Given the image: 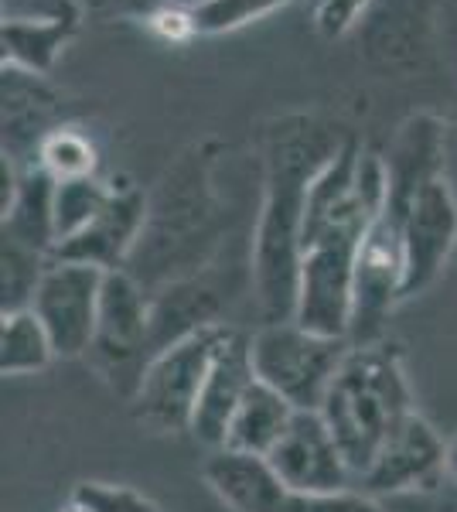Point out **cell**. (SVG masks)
<instances>
[{
	"label": "cell",
	"mask_w": 457,
	"mask_h": 512,
	"mask_svg": "<svg viewBox=\"0 0 457 512\" xmlns=\"http://www.w3.org/2000/svg\"><path fill=\"white\" fill-rule=\"evenodd\" d=\"M256 373L253 359H249V335L232 332L226 345L219 349L212 362V373L205 379L202 396L195 403V417H191L188 434L198 444H205L209 451L226 448L229 424L236 417L239 403L246 400V393L253 390Z\"/></svg>",
	"instance_id": "11"
},
{
	"label": "cell",
	"mask_w": 457,
	"mask_h": 512,
	"mask_svg": "<svg viewBox=\"0 0 457 512\" xmlns=\"http://www.w3.org/2000/svg\"><path fill=\"white\" fill-rule=\"evenodd\" d=\"M369 0H318L314 7V24L324 38H342L355 21H359L362 7Z\"/></svg>",
	"instance_id": "28"
},
{
	"label": "cell",
	"mask_w": 457,
	"mask_h": 512,
	"mask_svg": "<svg viewBox=\"0 0 457 512\" xmlns=\"http://www.w3.org/2000/svg\"><path fill=\"white\" fill-rule=\"evenodd\" d=\"M48 263H52V253H41L21 239L4 236V246H0V315L28 311L35 304Z\"/></svg>",
	"instance_id": "20"
},
{
	"label": "cell",
	"mask_w": 457,
	"mask_h": 512,
	"mask_svg": "<svg viewBox=\"0 0 457 512\" xmlns=\"http://www.w3.org/2000/svg\"><path fill=\"white\" fill-rule=\"evenodd\" d=\"M147 338H151V304H147L140 284L123 270H106L93 349L123 362L137 355Z\"/></svg>",
	"instance_id": "16"
},
{
	"label": "cell",
	"mask_w": 457,
	"mask_h": 512,
	"mask_svg": "<svg viewBox=\"0 0 457 512\" xmlns=\"http://www.w3.org/2000/svg\"><path fill=\"white\" fill-rule=\"evenodd\" d=\"M267 461L273 472L284 478L287 489L301 495L345 492L359 485L345 451L338 448L335 434L328 431L318 410H297L287 434L267 454Z\"/></svg>",
	"instance_id": "8"
},
{
	"label": "cell",
	"mask_w": 457,
	"mask_h": 512,
	"mask_svg": "<svg viewBox=\"0 0 457 512\" xmlns=\"http://www.w3.org/2000/svg\"><path fill=\"white\" fill-rule=\"evenodd\" d=\"M294 414L297 410L290 407L284 396L256 379L253 390L246 393V400L239 403L236 417H232L229 434H226V448L267 458V454L280 444V437L287 434Z\"/></svg>",
	"instance_id": "18"
},
{
	"label": "cell",
	"mask_w": 457,
	"mask_h": 512,
	"mask_svg": "<svg viewBox=\"0 0 457 512\" xmlns=\"http://www.w3.org/2000/svg\"><path fill=\"white\" fill-rule=\"evenodd\" d=\"M406 253H403V222L382 209L379 219L369 222L359 260H355V308L348 342L369 345L379 342L389 311L403 301Z\"/></svg>",
	"instance_id": "7"
},
{
	"label": "cell",
	"mask_w": 457,
	"mask_h": 512,
	"mask_svg": "<svg viewBox=\"0 0 457 512\" xmlns=\"http://www.w3.org/2000/svg\"><path fill=\"white\" fill-rule=\"evenodd\" d=\"M440 158H444V127L434 117H413L403 123L393 154L386 158L389 168V202L386 212L403 222L430 181L440 178Z\"/></svg>",
	"instance_id": "15"
},
{
	"label": "cell",
	"mask_w": 457,
	"mask_h": 512,
	"mask_svg": "<svg viewBox=\"0 0 457 512\" xmlns=\"http://www.w3.org/2000/svg\"><path fill=\"white\" fill-rule=\"evenodd\" d=\"M38 164L48 171L55 181H72V178H93L99 168L96 147L86 134H79L76 127H55L45 137L38 151Z\"/></svg>",
	"instance_id": "23"
},
{
	"label": "cell",
	"mask_w": 457,
	"mask_h": 512,
	"mask_svg": "<svg viewBox=\"0 0 457 512\" xmlns=\"http://www.w3.org/2000/svg\"><path fill=\"white\" fill-rule=\"evenodd\" d=\"M55 96L38 72L4 65V154L14 164H38V151L52 134Z\"/></svg>",
	"instance_id": "14"
},
{
	"label": "cell",
	"mask_w": 457,
	"mask_h": 512,
	"mask_svg": "<svg viewBox=\"0 0 457 512\" xmlns=\"http://www.w3.org/2000/svg\"><path fill=\"white\" fill-rule=\"evenodd\" d=\"M232 335L229 325H205L154 352L134 393V414L157 434H181L191 427L212 362Z\"/></svg>",
	"instance_id": "4"
},
{
	"label": "cell",
	"mask_w": 457,
	"mask_h": 512,
	"mask_svg": "<svg viewBox=\"0 0 457 512\" xmlns=\"http://www.w3.org/2000/svg\"><path fill=\"white\" fill-rule=\"evenodd\" d=\"M113 188L103 185L96 175L93 178H72V181H58L55 188V239L79 236L82 229H89L93 222L103 216V209L110 205Z\"/></svg>",
	"instance_id": "22"
},
{
	"label": "cell",
	"mask_w": 457,
	"mask_h": 512,
	"mask_svg": "<svg viewBox=\"0 0 457 512\" xmlns=\"http://www.w3.org/2000/svg\"><path fill=\"white\" fill-rule=\"evenodd\" d=\"M348 140L318 117L277 120L267 134V192L253 236V287L267 321H294L307 192Z\"/></svg>",
	"instance_id": "1"
},
{
	"label": "cell",
	"mask_w": 457,
	"mask_h": 512,
	"mask_svg": "<svg viewBox=\"0 0 457 512\" xmlns=\"http://www.w3.org/2000/svg\"><path fill=\"white\" fill-rule=\"evenodd\" d=\"M106 270L79 260L52 256L48 274L41 280L31 311L45 325L58 359H76L96 345L99 301H103Z\"/></svg>",
	"instance_id": "6"
},
{
	"label": "cell",
	"mask_w": 457,
	"mask_h": 512,
	"mask_svg": "<svg viewBox=\"0 0 457 512\" xmlns=\"http://www.w3.org/2000/svg\"><path fill=\"white\" fill-rule=\"evenodd\" d=\"M0 321H4L0 325V369H4V376L41 373V369H48V362L58 359L52 338L31 308L0 315Z\"/></svg>",
	"instance_id": "19"
},
{
	"label": "cell",
	"mask_w": 457,
	"mask_h": 512,
	"mask_svg": "<svg viewBox=\"0 0 457 512\" xmlns=\"http://www.w3.org/2000/svg\"><path fill=\"white\" fill-rule=\"evenodd\" d=\"M318 414L345 451L355 478H362L389 434L413 414L400 349L386 342L352 345Z\"/></svg>",
	"instance_id": "2"
},
{
	"label": "cell",
	"mask_w": 457,
	"mask_h": 512,
	"mask_svg": "<svg viewBox=\"0 0 457 512\" xmlns=\"http://www.w3.org/2000/svg\"><path fill=\"white\" fill-rule=\"evenodd\" d=\"M290 4V0H205L191 14V28L205 31V35H222V31H236L243 24L273 14L277 7Z\"/></svg>",
	"instance_id": "24"
},
{
	"label": "cell",
	"mask_w": 457,
	"mask_h": 512,
	"mask_svg": "<svg viewBox=\"0 0 457 512\" xmlns=\"http://www.w3.org/2000/svg\"><path fill=\"white\" fill-rule=\"evenodd\" d=\"M76 24L4 21V65L45 76Z\"/></svg>",
	"instance_id": "21"
},
{
	"label": "cell",
	"mask_w": 457,
	"mask_h": 512,
	"mask_svg": "<svg viewBox=\"0 0 457 512\" xmlns=\"http://www.w3.org/2000/svg\"><path fill=\"white\" fill-rule=\"evenodd\" d=\"M202 475L222 506L232 512H290L294 492L260 454L219 448L209 454Z\"/></svg>",
	"instance_id": "12"
},
{
	"label": "cell",
	"mask_w": 457,
	"mask_h": 512,
	"mask_svg": "<svg viewBox=\"0 0 457 512\" xmlns=\"http://www.w3.org/2000/svg\"><path fill=\"white\" fill-rule=\"evenodd\" d=\"M447 475V448L437 437L434 427L423 420L417 410L389 434L376 461L365 468L359 489L369 495H403L417 489H434Z\"/></svg>",
	"instance_id": "9"
},
{
	"label": "cell",
	"mask_w": 457,
	"mask_h": 512,
	"mask_svg": "<svg viewBox=\"0 0 457 512\" xmlns=\"http://www.w3.org/2000/svg\"><path fill=\"white\" fill-rule=\"evenodd\" d=\"M79 0H4V21H48V24H79Z\"/></svg>",
	"instance_id": "27"
},
{
	"label": "cell",
	"mask_w": 457,
	"mask_h": 512,
	"mask_svg": "<svg viewBox=\"0 0 457 512\" xmlns=\"http://www.w3.org/2000/svg\"><path fill=\"white\" fill-rule=\"evenodd\" d=\"M290 512H389V509L382 506L376 495L362 489H345V492H321V495L294 492Z\"/></svg>",
	"instance_id": "26"
},
{
	"label": "cell",
	"mask_w": 457,
	"mask_h": 512,
	"mask_svg": "<svg viewBox=\"0 0 457 512\" xmlns=\"http://www.w3.org/2000/svg\"><path fill=\"white\" fill-rule=\"evenodd\" d=\"M447 475H451L454 489H457V437L451 444H447Z\"/></svg>",
	"instance_id": "29"
},
{
	"label": "cell",
	"mask_w": 457,
	"mask_h": 512,
	"mask_svg": "<svg viewBox=\"0 0 457 512\" xmlns=\"http://www.w3.org/2000/svg\"><path fill=\"white\" fill-rule=\"evenodd\" d=\"M369 222L365 212H352L304 243L294 321L307 332L328 338H348L352 332L355 260Z\"/></svg>",
	"instance_id": "3"
},
{
	"label": "cell",
	"mask_w": 457,
	"mask_h": 512,
	"mask_svg": "<svg viewBox=\"0 0 457 512\" xmlns=\"http://www.w3.org/2000/svg\"><path fill=\"white\" fill-rule=\"evenodd\" d=\"M55 188L58 181L41 164L21 168L18 192L4 205V236L55 256Z\"/></svg>",
	"instance_id": "17"
},
{
	"label": "cell",
	"mask_w": 457,
	"mask_h": 512,
	"mask_svg": "<svg viewBox=\"0 0 457 512\" xmlns=\"http://www.w3.org/2000/svg\"><path fill=\"white\" fill-rule=\"evenodd\" d=\"M62 512H86V509H79V506H76V502H69V506H65Z\"/></svg>",
	"instance_id": "30"
},
{
	"label": "cell",
	"mask_w": 457,
	"mask_h": 512,
	"mask_svg": "<svg viewBox=\"0 0 457 512\" xmlns=\"http://www.w3.org/2000/svg\"><path fill=\"white\" fill-rule=\"evenodd\" d=\"M457 243V198L444 178L430 181L403 216V301L427 291Z\"/></svg>",
	"instance_id": "10"
},
{
	"label": "cell",
	"mask_w": 457,
	"mask_h": 512,
	"mask_svg": "<svg viewBox=\"0 0 457 512\" xmlns=\"http://www.w3.org/2000/svg\"><path fill=\"white\" fill-rule=\"evenodd\" d=\"M144 222H147V205L144 195L137 188H123L113 192L110 205L103 209L93 226L82 229L79 236L65 239L55 246L58 260H79V263H93L103 270H120L123 256H127L144 236Z\"/></svg>",
	"instance_id": "13"
},
{
	"label": "cell",
	"mask_w": 457,
	"mask_h": 512,
	"mask_svg": "<svg viewBox=\"0 0 457 512\" xmlns=\"http://www.w3.org/2000/svg\"><path fill=\"white\" fill-rule=\"evenodd\" d=\"M352 349L348 338H328L297 321H267L249 335V359L263 386L277 390L294 410H321L331 379Z\"/></svg>",
	"instance_id": "5"
},
{
	"label": "cell",
	"mask_w": 457,
	"mask_h": 512,
	"mask_svg": "<svg viewBox=\"0 0 457 512\" xmlns=\"http://www.w3.org/2000/svg\"><path fill=\"white\" fill-rule=\"evenodd\" d=\"M69 502L86 512H161L144 492L110 482H79Z\"/></svg>",
	"instance_id": "25"
}]
</instances>
